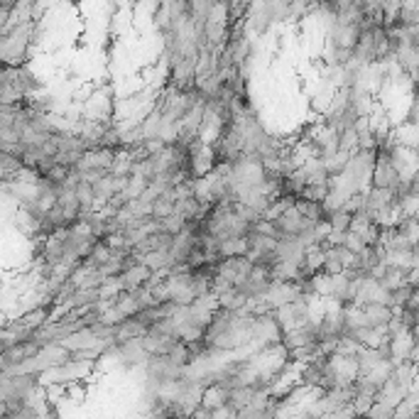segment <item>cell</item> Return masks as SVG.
<instances>
[{
    "instance_id": "6da1fadb",
    "label": "cell",
    "mask_w": 419,
    "mask_h": 419,
    "mask_svg": "<svg viewBox=\"0 0 419 419\" xmlns=\"http://www.w3.org/2000/svg\"><path fill=\"white\" fill-rule=\"evenodd\" d=\"M402 184L400 169L395 167L393 157L385 150H378V162H375L373 172V186H388V189H397Z\"/></svg>"
},
{
    "instance_id": "7a4b0ae2",
    "label": "cell",
    "mask_w": 419,
    "mask_h": 419,
    "mask_svg": "<svg viewBox=\"0 0 419 419\" xmlns=\"http://www.w3.org/2000/svg\"><path fill=\"white\" fill-rule=\"evenodd\" d=\"M417 346V331L402 329L400 334L390 336V349H393V361H410Z\"/></svg>"
},
{
    "instance_id": "3957f363",
    "label": "cell",
    "mask_w": 419,
    "mask_h": 419,
    "mask_svg": "<svg viewBox=\"0 0 419 419\" xmlns=\"http://www.w3.org/2000/svg\"><path fill=\"white\" fill-rule=\"evenodd\" d=\"M150 277H152V270L147 267L145 262H135L132 267H128L125 272L118 275L123 290H137V287H145V282Z\"/></svg>"
},
{
    "instance_id": "277c9868",
    "label": "cell",
    "mask_w": 419,
    "mask_h": 419,
    "mask_svg": "<svg viewBox=\"0 0 419 419\" xmlns=\"http://www.w3.org/2000/svg\"><path fill=\"white\" fill-rule=\"evenodd\" d=\"M402 208H400V203H390V206H385V208H380L378 213H375V223L380 226L383 230H393V228H397V223L402 221Z\"/></svg>"
},
{
    "instance_id": "5b68a950",
    "label": "cell",
    "mask_w": 419,
    "mask_h": 419,
    "mask_svg": "<svg viewBox=\"0 0 419 419\" xmlns=\"http://www.w3.org/2000/svg\"><path fill=\"white\" fill-rule=\"evenodd\" d=\"M228 397H230V393H228L226 388H221V385H208V388L203 390L201 405L208 407V410L216 412L218 407H226V405H228Z\"/></svg>"
},
{
    "instance_id": "8992f818",
    "label": "cell",
    "mask_w": 419,
    "mask_h": 419,
    "mask_svg": "<svg viewBox=\"0 0 419 419\" xmlns=\"http://www.w3.org/2000/svg\"><path fill=\"white\" fill-rule=\"evenodd\" d=\"M351 154H353V152H349V150H336L334 154H327V157H322V159H324V167H327V172H329L331 176L344 174L346 167H349Z\"/></svg>"
},
{
    "instance_id": "52a82bcc",
    "label": "cell",
    "mask_w": 419,
    "mask_h": 419,
    "mask_svg": "<svg viewBox=\"0 0 419 419\" xmlns=\"http://www.w3.org/2000/svg\"><path fill=\"white\" fill-rule=\"evenodd\" d=\"M297 208H299L302 216L312 218V221H322L327 218V211H324V203L322 201H312V198H304V196H297Z\"/></svg>"
},
{
    "instance_id": "ba28073f",
    "label": "cell",
    "mask_w": 419,
    "mask_h": 419,
    "mask_svg": "<svg viewBox=\"0 0 419 419\" xmlns=\"http://www.w3.org/2000/svg\"><path fill=\"white\" fill-rule=\"evenodd\" d=\"M250 253V240L245 238H228L221 240V258H233V255H248Z\"/></svg>"
},
{
    "instance_id": "9c48e42d",
    "label": "cell",
    "mask_w": 419,
    "mask_h": 419,
    "mask_svg": "<svg viewBox=\"0 0 419 419\" xmlns=\"http://www.w3.org/2000/svg\"><path fill=\"white\" fill-rule=\"evenodd\" d=\"M397 230L405 233L407 238H412L415 243H419V218L417 216H402V221L397 223Z\"/></svg>"
},
{
    "instance_id": "30bf717a",
    "label": "cell",
    "mask_w": 419,
    "mask_h": 419,
    "mask_svg": "<svg viewBox=\"0 0 419 419\" xmlns=\"http://www.w3.org/2000/svg\"><path fill=\"white\" fill-rule=\"evenodd\" d=\"M327 218H329V223L334 226V228L349 230L351 228V221H353V213H349L346 208H336V211H331Z\"/></svg>"
},
{
    "instance_id": "8fae6325",
    "label": "cell",
    "mask_w": 419,
    "mask_h": 419,
    "mask_svg": "<svg viewBox=\"0 0 419 419\" xmlns=\"http://www.w3.org/2000/svg\"><path fill=\"white\" fill-rule=\"evenodd\" d=\"M395 417H419V405H415V402L405 397V400L395 407Z\"/></svg>"
},
{
    "instance_id": "7c38bea8",
    "label": "cell",
    "mask_w": 419,
    "mask_h": 419,
    "mask_svg": "<svg viewBox=\"0 0 419 419\" xmlns=\"http://www.w3.org/2000/svg\"><path fill=\"white\" fill-rule=\"evenodd\" d=\"M373 402H375L373 395L358 393L356 400H353V407H356V415H368V412H371V407H373Z\"/></svg>"
},
{
    "instance_id": "4fadbf2b",
    "label": "cell",
    "mask_w": 419,
    "mask_h": 419,
    "mask_svg": "<svg viewBox=\"0 0 419 419\" xmlns=\"http://www.w3.org/2000/svg\"><path fill=\"white\" fill-rule=\"evenodd\" d=\"M368 417H395V407L383 400H375L371 412H368Z\"/></svg>"
},
{
    "instance_id": "5bb4252c",
    "label": "cell",
    "mask_w": 419,
    "mask_h": 419,
    "mask_svg": "<svg viewBox=\"0 0 419 419\" xmlns=\"http://www.w3.org/2000/svg\"><path fill=\"white\" fill-rule=\"evenodd\" d=\"M346 235H349V230H339V228H331V233L327 235V240H324V245H327V248L346 245Z\"/></svg>"
}]
</instances>
